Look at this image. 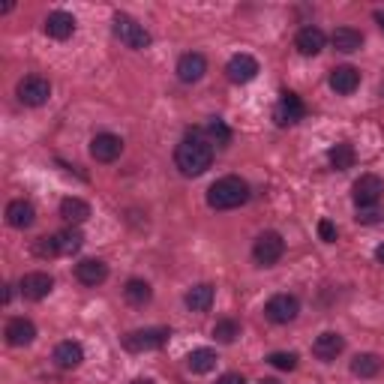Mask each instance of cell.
<instances>
[{
	"mask_svg": "<svg viewBox=\"0 0 384 384\" xmlns=\"http://www.w3.org/2000/svg\"><path fill=\"white\" fill-rule=\"evenodd\" d=\"M262 384H279V381H274V378H264V381H262Z\"/></svg>",
	"mask_w": 384,
	"mask_h": 384,
	"instance_id": "ab89813d",
	"label": "cell"
},
{
	"mask_svg": "<svg viewBox=\"0 0 384 384\" xmlns=\"http://www.w3.org/2000/svg\"><path fill=\"white\" fill-rule=\"evenodd\" d=\"M217 384H246V378L241 376V372H225Z\"/></svg>",
	"mask_w": 384,
	"mask_h": 384,
	"instance_id": "d590c367",
	"label": "cell"
},
{
	"mask_svg": "<svg viewBox=\"0 0 384 384\" xmlns=\"http://www.w3.org/2000/svg\"><path fill=\"white\" fill-rule=\"evenodd\" d=\"M207 132L213 135V139H217V144H222V148H225V144H229V139H231V132L225 129L222 120H210V123H207Z\"/></svg>",
	"mask_w": 384,
	"mask_h": 384,
	"instance_id": "d6a6232c",
	"label": "cell"
},
{
	"mask_svg": "<svg viewBox=\"0 0 384 384\" xmlns=\"http://www.w3.org/2000/svg\"><path fill=\"white\" fill-rule=\"evenodd\" d=\"M120 153H123V141L111 132H103L90 141V156H94L96 162H115Z\"/></svg>",
	"mask_w": 384,
	"mask_h": 384,
	"instance_id": "8fae6325",
	"label": "cell"
},
{
	"mask_svg": "<svg viewBox=\"0 0 384 384\" xmlns=\"http://www.w3.org/2000/svg\"><path fill=\"white\" fill-rule=\"evenodd\" d=\"M354 148L348 141H340V144H333L331 153H327V160H331V165L336 168V172H345V168H352L354 165Z\"/></svg>",
	"mask_w": 384,
	"mask_h": 384,
	"instance_id": "484cf974",
	"label": "cell"
},
{
	"mask_svg": "<svg viewBox=\"0 0 384 384\" xmlns=\"http://www.w3.org/2000/svg\"><path fill=\"white\" fill-rule=\"evenodd\" d=\"M6 222L13 225V229H30V225L37 222V210H33V205L25 201V198L9 201L6 205Z\"/></svg>",
	"mask_w": 384,
	"mask_h": 384,
	"instance_id": "e0dca14e",
	"label": "cell"
},
{
	"mask_svg": "<svg viewBox=\"0 0 384 384\" xmlns=\"http://www.w3.org/2000/svg\"><path fill=\"white\" fill-rule=\"evenodd\" d=\"M45 33H49L51 39H70L75 33V18L70 13H63V9H54L45 18Z\"/></svg>",
	"mask_w": 384,
	"mask_h": 384,
	"instance_id": "9a60e30c",
	"label": "cell"
},
{
	"mask_svg": "<svg viewBox=\"0 0 384 384\" xmlns=\"http://www.w3.org/2000/svg\"><path fill=\"white\" fill-rule=\"evenodd\" d=\"M246 198H250V186H246V180L234 177V174L217 180V184L207 189V205H210L213 210L241 207V205H246Z\"/></svg>",
	"mask_w": 384,
	"mask_h": 384,
	"instance_id": "7a4b0ae2",
	"label": "cell"
},
{
	"mask_svg": "<svg viewBox=\"0 0 384 384\" xmlns=\"http://www.w3.org/2000/svg\"><path fill=\"white\" fill-rule=\"evenodd\" d=\"M115 37L127 45V49H135V51H141V49H148L151 45V33L144 30L135 18L123 15V13L115 15Z\"/></svg>",
	"mask_w": 384,
	"mask_h": 384,
	"instance_id": "277c9868",
	"label": "cell"
},
{
	"mask_svg": "<svg viewBox=\"0 0 384 384\" xmlns=\"http://www.w3.org/2000/svg\"><path fill=\"white\" fill-rule=\"evenodd\" d=\"M75 276L82 286H103L108 279V264L99 258H84L82 264H75Z\"/></svg>",
	"mask_w": 384,
	"mask_h": 384,
	"instance_id": "5bb4252c",
	"label": "cell"
},
{
	"mask_svg": "<svg viewBox=\"0 0 384 384\" xmlns=\"http://www.w3.org/2000/svg\"><path fill=\"white\" fill-rule=\"evenodd\" d=\"M282 252H286V241H282V234L276 231H264V234H258L255 237V243H252V255H255V262L258 264H276Z\"/></svg>",
	"mask_w": 384,
	"mask_h": 384,
	"instance_id": "5b68a950",
	"label": "cell"
},
{
	"mask_svg": "<svg viewBox=\"0 0 384 384\" xmlns=\"http://www.w3.org/2000/svg\"><path fill=\"white\" fill-rule=\"evenodd\" d=\"M186 366L192 372H198V376H205V372H210L217 366V352H210V348H196V352H189Z\"/></svg>",
	"mask_w": 384,
	"mask_h": 384,
	"instance_id": "d4e9b609",
	"label": "cell"
},
{
	"mask_svg": "<svg viewBox=\"0 0 384 384\" xmlns=\"http://www.w3.org/2000/svg\"><path fill=\"white\" fill-rule=\"evenodd\" d=\"M381 213L376 207H357V222H364V225H372V222H378Z\"/></svg>",
	"mask_w": 384,
	"mask_h": 384,
	"instance_id": "e575fe53",
	"label": "cell"
},
{
	"mask_svg": "<svg viewBox=\"0 0 384 384\" xmlns=\"http://www.w3.org/2000/svg\"><path fill=\"white\" fill-rule=\"evenodd\" d=\"M60 217H63L66 222H72V225H82V222H87V217H90V205H87L84 198L70 196V198L60 201Z\"/></svg>",
	"mask_w": 384,
	"mask_h": 384,
	"instance_id": "603a6c76",
	"label": "cell"
},
{
	"mask_svg": "<svg viewBox=\"0 0 384 384\" xmlns=\"http://www.w3.org/2000/svg\"><path fill=\"white\" fill-rule=\"evenodd\" d=\"M225 75H229V82H234V84L252 82V78L258 75V60L252 58V54H234V58L229 60V66H225Z\"/></svg>",
	"mask_w": 384,
	"mask_h": 384,
	"instance_id": "30bf717a",
	"label": "cell"
},
{
	"mask_svg": "<svg viewBox=\"0 0 384 384\" xmlns=\"http://www.w3.org/2000/svg\"><path fill=\"white\" fill-rule=\"evenodd\" d=\"M376 21L381 25V30H384V13H376Z\"/></svg>",
	"mask_w": 384,
	"mask_h": 384,
	"instance_id": "f35d334b",
	"label": "cell"
},
{
	"mask_svg": "<svg viewBox=\"0 0 384 384\" xmlns=\"http://www.w3.org/2000/svg\"><path fill=\"white\" fill-rule=\"evenodd\" d=\"M297 312H300V300L295 295H274L267 303H264V315L274 324H288V321H295L297 319Z\"/></svg>",
	"mask_w": 384,
	"mask_h": 384,
	"instance_id": "8992f818",
	"label": "cell"
},
{
	"mask_svg": "<svg viewBox=\"0 0 384 384\" xmlns=\"http://www.w3.org/2000/svg\"><path fill=\"white\" fill-rule=\"evenodd\" d=\"M213 336H217L219 343H234L237 336H241V324L237 321H231V319H222V321H217V327H213Z\"/></svg>",
	"mask_w": 384,
	"mask_h": 384,
	"instance_id": "f546056e",
	"label": "cell"
},
{
	"mask_svg": "<svg viewBox=\"0 0 384 384\" xmlns=\"http://www.w3.org/2000/svg\"><path fill=\"white\" fill-rule=\"evenodd\" d=\"M33 252H37L39 258H54V255H60V246H58V237H37V243H33Z\"/></svg>",
	"mask_w": 384,
	"mask_h": 384,
	"instance_id": "4dcf8cb0",
	"label": "cell"
},
{
	"mask_svg": "<svg viewBox=\"0 0 384 384\" xmlns=\"http://www.w3.org/2000/svg\"><path fill=\"white\" fill-rule=\"evenodd\" d=\"M174 165L180 168V174H186V177L205 174L207 168L213 165V148L207 141H201V139L180 141L177 151H174Z\"/></svg>",
	"mask_w": 384,
	"mask_h": 384,
	"instance_id": "6da1fadb",
	"label": "cell"
},
{
	"mask_svg": "<svg viewBox=\"0 0 384 384\" xmlns=\"http://www.w3.org/2000/svg\"><path fill=\"white\" fill-rule=\"evenodd\" d=\"M303 115H307V105H303V99L297 94H291V90H286V94L279 96V103L274 108V120L279 123V127H291V123L303 120Z\"/></svg>",
	"mask_w": 384,
	"mask_h": 384,
	"instance_id": "9c48e42d",
	"label": "cell"
},
{
	"mask_svg": "<svg viewBox=\"0 0 384 384\" xmlns=\"http://www.w3.org/2000/svg\"><path fill=\"white\" fill-rule=\"evenodd\" d=\"M49 96H51V84H49V78H42V75H27V78H21L18 82V99L25 105H45L49 103Z\"/></svg>",
	"mask_w": 384,
	"mask_h": 384,
	"instance_id": "52a82bcc",
	"label": "cell"
},
{
	"mask_svg": "<svg viewBox=\"0 0 384 384\" xmlns=\"http://www.w3.org/2000/svg\"><path fill=\"white\" fill-rule=\"evenodd\" d=\"M331 87L343 96L354 94V90L360 87V72L354 70V66H336V70L331 72Z\"/></svg>",
	"mask_w": 384,
	"mask_h": 384,
	"instance_id": "d6986e66",
	"label": "cell"
},
{
	"mask_svg": "<svg viewBox=\"0 0 384 384\" xmlns=\"http://www.w3.org/2000/svg\"><path fill=\"white\" fill-rule=\"evenodd\" d=\"M381 192H384V184H381L378 174H360L352 186V196H354L357 207H376Z\"/></svg>",
	"mask_w": 384,
	"mask_h": 384,
	"instance_id": "ba28073f",
	"label": "cell"
},
{
	"mask_svg": "<svg viewBox=\"0 0 384 384\" xmlns=\"http://www.w3.org/2000/svg\"><path fill=\"white\" fill-rule=\"evenodd\" d=\"M132 384H156V381H153V378H135Z\"/></svg>",
	"mask_w": 384,
	"mask_h": 384,
	"instance_id": "74e56055",
	"label": "cell"
},
{
	"mask_svg": "<svg viewBox=\"0 0 384 384\" xmlns=\"http://www.w3.org/2000/svg\"><path fill=\"white\" fill-rule=\"evenodd\" d=\"M54 237H58L60 255H72V252H78V250H82V243H84V234L78 231V229H66V231H58Z\"/></svg>",
	"mask_w": 384,
	"mask_h": 384,
	"instance_id": "f1b7e54d",
	"label": "cell"
},
{
	"mask_svg": "<svg viewBox=\"0 0 384 384\" xmlns=\"http://www.w3.org/2000/svg\"><path fill=\"white\" fill-rule=\"evenodd\" d=\"M376 258H378V264H384V243H381L378 250H376Z\"/></svg>",
	"mask_w": 384,
	"mask_h": 384,
	"instance_id": "8d00e7d4",
	"label": "cell"
},
{
	"mask_svg": "<svg viewBox=\"0 0 384 384\" xmlns=\"http://www.w3.org/2000/svg\"><path fill=\"white\" fill-rule=\"evenodd\" d=\"M123 297H127L132 307H144V303H151L153 291H151V286L144 279H129L127 288H123Z\"/></svg>",
	"mask_w": 384,
	"mask_h": 384,
	"instance_id": "4316f807",
	"label": "cell"
},
{
	"mask_svg": "<svg viewBox=\"0 0 384 384\" xmlns=\"http://www.w3.org/2000/svg\"><path fill=\"white\" fill-rule=\"evenodd\" d=\"M168 333L165 327H144V331H132L123 336V348L132 354H141V352H156V348H162L168 343Z\"/></svg>",
	"mask_w": 384,
	"mask_h": 384,
	"instance_id": "3957f363",
	"label": "cell"
},
{
	"mask_svg": "<svg viewBox=\"0 0 384 384\" xmlns=\"http://www.w3.org/2000/svg\"><path fill=\"white\" fill-rule=\"evenodd\" d=\"M207 72V60H205V54H184V58L177 60V78L184 84H196L201 82Z\"/></svg>",
	"mask_w": 384,
	"mask_h": 384,
	"instance_id": "4fadbf2b",
	"label": "cell"
},
{
	"mask_svg": "<svg viewBox=\"0 0 384 384\" xmlns=\"http://www.w3.org/2000/svg\"><path fill=\"white\" fill-rule=\"evenodd\" d=\"M51 288H54V279L49 274H42V270L25 274V279H21V295L27 300H45L51 295Z\"/></svg>",
	"mask_w": 384,
	"mask_h": 384,
	"instance_id": "7c38bea8",
	"label": "cell"
},
{
	"mask_svg": "<svg viewBox=\"0 0 384 384\" xmlns=\"http://www.w3.org/2000/svg\"><path fill=\"white\" fill-rule=\"evenodd\" d=\"M343 348H345V340L340 333H321V336H315V343H312V354L319 357V360H336L343 354Z\"/></svg>",
	"mask_w": 384,
	"mask_h": 384,
	"instance_id": "2e32d148",
	"label": "cell"
},
{
	"mask_svg": "<svg viewBox=\"0 0 384 384\" xmlns=\"http://www.w3.org/2000/svg\"><path fill=\"white\" fill-rule=\"evenodd\" d=\"M267 364L270 366H276V369H286V372H291L297 366V354L295 352H274L267 357Z\"/></svg>",
	"mask_w": 384,
	"mask_h": 384,
	"instance_id": "1f68e13d",
	"label": "cell"
},
{
	"mask_svg": "<svg viewBox=\"0 0 384 384\" xmlns=\"http://www.w3.org/2000/svg\"><path fill=\"white\" fill-rule=\"evenodd\" d=\"M360 45H364V33L354 30V27H336L333 30V49L343 51V54H354L360 51Z\"/></svg>",
	"mask_w": 384,
	"mask_h": 384,
	"instance_id": "7402d4cb",
	"label": "cell"
},
{
	"mask_svg": "<svg viewBox=\"0 0 384 384\" xmlns=\"http://www.w3.org/2000/svg\"><path fill=\"white\" fill-rule=\"evenodd\" d=\"M37 340V327L27 319H13L6 324V343L9 345H30Z\"/></svg>",
	"mask_w": 384,
	"mask_h": 384,
	"instance_id": "ffe728a7",
	"label": "cell"
},
{
	"mask_svg": "<svg viewBox=\"0 0 384 384\" xmlns=\"http://www.w3.org/2000/svg\"><path fill=\"white\" fill-rule=\"evenodd\" d=\"M186 307L192 312H207L213 307V286H207V282H201V286L189 288L186 291Z\"/></svg>",
	"mask_w": 384,
	"mask_h": 384,
	"instance_id": "cb8c5ba5",
	"label": "cell"
},
{
	"mask_svg": "<svg viewBox=\"0 0 384 384\" xmlns=\"http://www.w3.org/2000/svg\"><path fill=\"white\" fill-rule=\"evenodd\" d=\"M82 360H84V348L72 340H66L54 348V364L60 369H75V366H82Z\"/></svg>",
	"mask_w": 384,
	"mask_h": 384,
	"instance_id": "44dd1931",
	"label": "cell"
},
{
	"mask_svg": "<svg viewBox=\"0 0 384 384\" xmlns=\"http://www.w3.org/2000/svg\"><path fill=\"white\" fill-rule=\"evenodd\" d=\"M378 369H381V360L378 354H357L352 360V372L360 378H372V376H378Z\"/></svg>",
	"mask_w": 384,
	"mask_h": 384,
	"instance_id": "83f0119b",
	"label": "cell"
},
{
	"mask_svg": "<svg viewBox=\"0 0 384 384\" xmlns=\"http://www.w3.org/2000/svg\"><path fill=\"white\" fill-rule=\"evenodd\" d=\"M319 234H321L324 243H333V241H336V225H333L331 219H321V222H319Z\"/></svg>",
	"mask_w": 384,
	"mask_h": 384,
	"instance_id": "836d02e7",
	"label": "cell"
},
{
	"mask_svg": "<svg viewBox=\"0 0 384 384\" xmlns=\"http://www.w3.org/2000/svg\"><path fill=\"white\" fill-rule=\"evenodd\" d=\"M324 42H327V37H324V30L321 27H300V33H297V39H295V45H297V51L300 54H307V58H315L321 49H324Z\"/></svg>",
	"mask_w": 384,
	"mask_h": 384,
	"instance_id": "ac0fdd59",
	"label": "cell"
}]
</instances>
